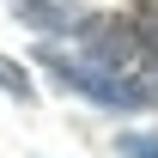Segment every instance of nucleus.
Listing matches in <instances>:
<instances>
[{
  "mask_svg": "<svg viewBox=\"0 0 158 158\" xmlns=\"http://www.w3.org/2000/svg\"><path fill=\"white\" fill-rule=\"evenodd\" d=\"M37 61L61 79V85H67V91H73V98L98 103V110H122V116H134V110L158 103L146 85H134V79L110 73V67H98V61H85L79 49H55V43H43V49H37Z\"/></svg>",
  "mask_w": 158,
  "mask_h": 158,
  "instance_id": "f257e3e1",
  "label": "nucleus"
},
{
  "mask_svg": "<svg viewBox=\"0 0 158 158\" xmlns=\"http://www.w3.org/2000/svg\"><path fill=\"white\" fill-rule=\"evenodd\" d=\"M31 31H67L79 19V0H6Z\"/></svg>",
  "mask_w": 158,
  "mask_h": 158,
  "instance_id": "f03ea898",
  "label": "nucleus"
},
{
  "mask_svg": "<svg viewBox=\"0 0 158 158\" xmlns=\"http://www.w3.org/2000/svg\"><path fill=\"white\" fill-rule=\"evenodd\" d=\"M122 19H128V31H134L140 55H146V61L158 67V0H134V6H128Z\"/></svg>",
  "mask_w": 158,
  "mask_h": 158,
  "instance_id": "7ed1b4c3",
  "label": "nucleus"
},
{
  "mask_svg": "<svg viewBox=\"0 0 158 158\" xmlns=\"http://www.w3.org/2000/svg\"><path fill=\"white\" fill-rule=\"evenodd\" d=\"M0 91L6 98H19V103H37V85H31V67L12 55H0Z\"/></svg>",
  "mask_w": 158,
  "mask_h": 158,
  "instance_id": "20e7f679",
  "label": "nucleus"
},
{
  "mask_svg": "<svg viewBox=\"0 0 158 158\" xmlns=\"http://www.w3.org/2000/svg\"><path fill=\"white\" fill-rule=\"evenodd\" d=\"M122 152L128 158H158V140L152 134H122Z\"/></svg>",
  "mask_w": 158,
  "mask_h": 158,
  "instance_id": "39448f33",
  "label": "nucleus"
}]
</instances>
